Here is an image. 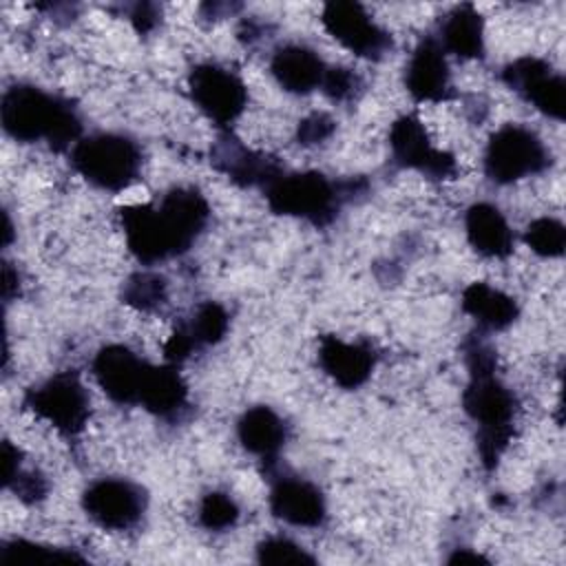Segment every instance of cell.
<instances>
[{
	"instance_id": "obj_1",
	"label": "cell",
	"mask_w": 566,
	"mask_h": 566,
	"mask_svg": "<svg viewBox=\"0 0 566 566\" xmlns=\"http://www.w3.org/2000/svg\"><path fill=\"white\" fill-rule=\"evenodd\" d=\"M210 203L197 186H172L157 201L117 208L128 252L142 265L186 254L210 226Z\"/></svg>"
},
{
	"instance_id": "obj_2",
	"label": "cell",
	"mask_w": 566,
	"mask_h": 566,
	"mask_svg": "<svg viewBox=\"0 0 566 566\" xmlns=\"http://www.w3.org/2000/svg\"><path fill=\"white\" fill-rule=\"evenodd\" d=\"M462 354L469 369L460 398L462 409L475 424L480 462L486 471H493L513 440L517 398L497 376V354L480 334L464 338Z\"/></svg>"
},
{
	"instance_id": "obj_3",
	"label": "cell",
	"mask_w": 566,
	"mask_h": 566,
	"mask_svg": "<svg viewBox=\"0 0 566 566\" xmlns=\"http://www.w3.org/2000/svg\"><path fill=\"white\" fill-rule=\"evenodd\" d=\"M0 124L18 144L44 142L53 153H69L84 137L77 106L29 82H15L2 93Z\"/></svg>"
},
{
	"instance_id": "obj_4",
	"label": "cell",
	"mask_w": 566,
	"mask_h": 566,
	"mask_svg": "<svg viewBox=\"0 0 566 566\" xmlns=\"http://www.w3.org/2000/svg\"><path fill=\"white\" fill-rule=\"evenodd\" d=\"M369 188L367 179H329L318 170H283L268 188L263 197L268 208L279 217L301 219L314 228H327L340 214L347 201L365 195Z\"/></svg>"
},
{
	"instance_id": "obj_5",
	"label": "cell",
	"mask_w": 566,
	"mask_h": 566,
	"mask_svg": "<svg viewBox=\"0 0 566 566\" xmlns=\"http://www.w3.org/2000/svg\"><path fill=\"white\" fill-rule=\"evenodd\" d=\"M69 164L88 186L117 195L139 181L144 153L139 142L126 133L97 130L75 142Z\"/></svg>"
},
{
	"instance_id": "obj_6",
	"label": "cell",
	"mask_w": 566,
	"mask_h": 566,
	"mask_svg": "<svg viewBox=\"0 0 566 566\" xmlns=\"http://www.w3.org/2000/svg\"><path fill=\"white\" fill-rule=\"evenodd\" d=\"M551 164L553 153L546 142L537 130L517 122H509L491 133L482 155L484 177L495 186H511L526 177L542 175Z\"/></svg>"
},
{
	"instance_id": "obj_7",
	"label": "cell",
	"mask_w": 566,
	"mask_h": 566,
	"mask_svg": "<svg viewBox=\"0 0 566 566\" xmlns=\"http://www.w3.org/2000/svg\"><path fill=\"white\" fill-rule=\"evenodd\" d=\"M22 407L69 440L82 436L91 418V396L75 369L55 371L29 387Z\"/></svg>"
},
{
	"instance_id": "obj_8",
	"label": "cell",
	"mask_w": 566,
	"mask_h": 566,
	"mask_svg": "<svg viewBox=\"0 0 566 566\" xmlns=\"http://www.w3.org/2000/svg\"><path fill=\"white\" fill-rule=\"evenodd\" d=\"M186 84L190 102L219 133L232 130L250 99L245 82L228 66L210 60L195 64L188 71Z\"/></svg>"
},
{
	"instance_id": "obj_9",
	"label": "cell",
	"mask_w": 566,
	"mask_h": 566,
	"mask_svg": "<svg viewBox=\"0 0 566 566\" xmlns=\"http://www.w3.org/2000/svg\"><path fill=\"white\" fill-rule=\"evenodd\" d=\"M80 504L86 517L99 528L124 533L144 520L148 491L128 478H99L82 491Z\"/></svg>"
},
{
	"instance_id": "obj_10",
	"label": "cell",
	"mask_w": 566,
	"mask_h": 566,
	"mask_svg": "<svg viewBox=\"0 0 566 566\" xmlns=\"http://www.w3.org/2000/svg\"><path fill=\"white\" fill-rule=\"evenodd\" d=\"M323 29L356 57L380 62L394 51V38L382 29L369 11L354 0H334L323 4Z\"/></svg>"
},
{
	"instance_id": "obj_11",
	"label": "cell",
	"mask_w": 566,
	"mask_h": 566,
	"mask_svg": "<svg viewBox=\"0 0 566 566\" xmlns=\"http://www.w3.org/2000/svg\"><path fill=\"white\" fill-rule=\"evenodd\" d=\"M389 153L396 166L416 170L431 181L458 177V161L449 150L436 148L416 113L396 117L389 126Z\"/></svg>"
},
{
	"instance_id": "obj_12",
	"label": "cell",
	"mask_w": 566,
	"mask_h": 566,
	"mask_svg": "<svg viewBox=\"0 0 566 566\" xmlns=\"http://www.w3.org/2000/svg\"><path fill=\"white\" fill-rule=\"evenodd\" d=\"M502 82L542 115L562 122L566 115V80L555 66L537 55H520L500 71Z\"/></svg>"
},
{
	"instance_id": "obj_13",
	"label": "cell",
	"mask_w": 566,
	"mask_h": 566,
	"mask_svg": "<svg viewBox=\"0 0 566 566\" xmlns=\"http://www.w3.org/2000/svg\"><path fill=\"white\" fill-rule=\"evenodd\" d=\"M270 482L268 506L270 513L296 528H318L327 520V502L323 491L294 473L281 471V464L265 473Z\"/></svg>"
},
{
	"instance_id": "obj_14",
	"label": "cell",
	"mask_w": 566,
	"mask_h": 566,
	"mask_svg": "<svg viewBox=\"0 0 566 566\" xmlns=\"http://www.w3.org/2000/svg\"><path fill=\"white\" fill-rule=\"evenodd\" d=\"M150 363L124 343H108L91 360V374L104 396L119 407H137Z\"/></svg>"
},
{
	"instance_id": "obj_15",
	"label": "cell",
	"mask_w": 566,
	"mask_h": 566,
	"mask_svg": "<svg viewBox=\"0 0 566 566\" xmlns=\"http://www.w3.org/2000/svg\"><path fill=\"white\" fill-rule=\"evenodd\" d=\"M402 84L418 104H442L455 97L449 55L433 33L422 35L405 64Z\"/></svg>"
},
{
	"instance_id": "obj_16",
	"label": "cell",
	"mask_w": 566,
	"mask_h": 566,
	"mask_svg": "<svg viewBox=\"0 0 566 566\" xmlns=\"http://www.w3.org/2000/svg\"><path fill=\"white\" fill-rule=\"evenodd\" d=\"M210 164L239 188H268L285 166L270 153L245 146L232 130L219 133L210 146Z\"/></svg>"
},
{
	"instance_id": "obj_17",
	"label": "cell",
	"mask_w": 566,
	"mask_h": 566,
	"mask_svg": "<svg viewBox=\"0 0 566 566\" xmlns=\"http://www.w3.org/2000/svg\"><path fill=\"white\" fill-rule=\"evenodd\" d=\"M237 440L243 451L259 458L265 475L281 464V451L290 440V424L272 407L252 405L237 420Z\"/></svg>"
},
{
	"instance_id": "obj_18",
	"label": "cell",
	"mask_w": 566,
	"mask_h": 566,
	"mask_svg": "<svg viewBox=\"0 0 566 566\" xmlns=\"http://www.w3.org/2000/svg\"><path fill=\"white\" fill-rule=\"evenodd\" d=\"M316 358L323 374L347 391L363 387L371 378L378 363V354L371 343H347L334 334L321 336Z\"/></svg>"
},
{
	"instance_id": "obj_19",
	"label": "cell",
	"mask_w": 566,
	"mask_h": 566,
	"mask_svg": "<svg viewBox=\"0 0 566 566\" xmlns=\"http://www.w3.org/2000/svg\"><path fill=\"white\" fill-rule=\"evenodd\" d=\"M327 62L305 42H285L270 55V75L290 95H312L321 91Z\"/></svg>"
},
{
	"instance_id": "obj_20",
	"label": "cell",
	"mask_w": 566,
	"mask_h": 566,
	"mask_svg": "<svg viewBox=\"0 0 566 566\" xmlns=\"http://www.w3.org/2000/svg\"><path fill=\"white\" fill-rule=\"evenodd\" d=\"M464 234L471 250L484 259H506L513 254L515 234L495 203H471L464 212Z\"/></svg>"
},
{
	"instance_id": "obj_21",
	"label": "cell",
	"mask_w": 566,
	"mask_h": 566,
	"mask_svg": "<svg viewBox=\"0 0 566 566\" xmlns=\"http://www.w3.org/2000/svg\"><path fill=\"white\" fill-rule=\"evenodd\" d=\"M433 35L447 55H453L458 60L484 57V18L471 2L451 7L440 18L438 31Z\"/></svg>"
},
{
	"instance_id": "obj_22",
	"label": "cell",
	"mask_w": 566,
	"mask_h": 566,
	"mask_svg": "<svg viewBox=\"0 0 566 566\" xmlns=\"http://www.w3.org/2000/svg\"><path fill=\"white\" fill-rule=\"evenodd\" d=\"M137 407L146 409L148 413L161 420H181L188 411V385L179 367L170 363H150Z\"/></svg>"
},
{
	"instance_id": "obj_23",
	"label": "cell",
	"mask_w": 566,
	"mask_h": 566,
	"mask_svg": "<svg viewBox=\"0 0 566 566\" xmlns=\"http://www.w3.org/2000/svg\"><path fill=\"white\" fill-rule=\"evenodd\" d=\"M460 307L475 321L478 332H502L520 318L517 301L484 281H473L462 290Z\"/></svg>"
},
{
	"instance_id": "obj_24",
	"label": "cell",
	"mask_w": 566,
	"mask_h": 566,
	"mask_svg": "<svg viewBox=\"0 0 566 566\" xmlns=\"http://www.w3.org/2000/svg\"><path fill=\"white\" fill-rule=\"evenodd\" d=\"M2 482L22 504H40L51 489L40 469L24 464L22 451L11 440H2Z\"/></svg>"
},
{
	"instance_id": "obj_25",
	"label": "cell",
	"mask_w": 566,
	"mask_h": 566,
	"mask_svg": "<svg viewBox=\"0 0 566 566\" xmlns=\"http://www.w3.org/2000/svg\"><path fill=\"white\" fill-rule=\"evenodd\" d=\"M119 298L142 314H157L168 305V281L159 272L137 270L122 283Z\"/></svg>"
},
{
	"instance_id": "obj_26",
	"label": "cell",
	"mask_w": 566,
	"mask_h": 566,
	"mask_svg": "<svg viewBox=\"0 0 566 566\" xmlns=\"http://www.w3.org/2000/svg\"><path fill=\"white\" fill-rule=\"evenodd\" d=\"M181 325L195 340L197 349H203L219 345L226 338L230 329V314L221 303L203 301L192 310L188 321H181Z\"/></svg>"
},
{
	"instance_id": "obj_27",
	"label": "cell",
	"mask_w": 566,
	"mask_h": 566,
	"mask_svg": "<svg viewBox=\"0 0 566 566\" xmlns=\"http://www.w3.org/2000/svg\"><path fill=\"white\" fill-rule=\"evenodd\" d=\"M0 559L2 562H86L73 548L51 546L24 537H11L0 544Z\"/></svg>"
},
{
	"instance_id": "obj_28",
	"label": "cell",
	"mask_w": 566,
	"mask_h": 566,
	"mask_svg": "<svg viewBox=\"0 0 566 566\" xmlns=\"http://www.w3.org/2000/svg\"><path fill=\"white\" fill-rule=\"evenodd\" d=\"M528 250L542 259H559L566 252V226L555 217L533 219L522 234Z\"/></svg>"
},
{
	"instance_id": "obj_29",
	"label": "cell",
	"mask_w": 566,
	"mask_h": 566,
	"mask_svg": "<svg viewBox=\"0 0 566 566\" xmlns=\"http://www.w3.org/2000/svg\"><path fill=\"white\" fill-rule=\"evenodd\" d=\"M241 509L226 491H208L197 509V522L208 533H226L239 524Z\"/></svg>"
},
{
	"instance_id": "obj_30",
	"label": "cell",
	"mask_w": 566,
	"mask_h": 566,
	"mask_svg": "<svg viewBox=\"0 0 566 566\" xmlns=\"http://www.w3.org/2000/svg\"><path fill=\"white\" fill-rule=\"evenodd\" d=\"M254 559L263 566H285V564H316V557L298 542L285 535H268L254 546Z\"/></svg>"
},
{
	"instance_id": "obj_31",
	"label": "cell",
	"mask_w": 566,
	"mask_h": 566,
	"mask_svg": "<svg viewBox=\"0 0 566 566\" xmlns=\"http://www.w3.org/2000/svg\"><path fill=\"white\" fill-rule=\"evenodd\" d=\"M365 88L363 77L349 66H327L321 93L334 104L354 102Z\"/></svg>"
},
{
	"instance_id": "obj_32",
	"label": "cell",
	"mask_w": 566,
	"mask_h": 566,
	"mask_svg": "<svg viewBox=\"0 0 566 566\" xmlns=\"http://www.w3.org/2000/svg\"><path fill=\"white\" fill-rule=\"evenodd\" d=\"M336 133V119L325 111H312L296 126V142L305 148L325 144Z\"/></svg>"
},
{
	"instance_id": "obj_33",
	"label": "cell",
	"mask_w": 566,
	"mask_h": 566,
	"mask_svg": "<svg viewBox=\"0 0 566 566\" xmlns=\"http://www.w3.org/2000/svg\"><path fill=\"white\" fill-rule=\"evenodd\" d=\"M124 15L139 35L153 33L161 22V9L150 2H135L124 7Z\"/></svg>"
},
{
	"instance_id": "obj_34",
	"label": "cell",
	"mask_w": 566,
	"mask_h": 566,
	"mask_svg": "<svg viewBox=\"0 0 566 566\" xmlns=\"http://www.w3.org/2000/svg\"><path fill=\"white\" fill-rule=\"evenodd\" d=\"M2 296L4 301H11L13 294H18V272H13V268L9 263H4V274H2Z\"/></svg>"
},
{
	"instance_id": "obj_35",
	"label": "cell",
	"mask_w": 566,
	"mask_h": 566,
	"mask_svg": "<svg viewBox=\"0 0 566 566\" xmlns=\"http://www.w3.org/2000/svg\"><path fill=\"white\" fill-rule=\"evenodd\" d=\"M447 562L449 564H475V562H486V559L480 553H471L469 548H455Z\"/></svg>"
}]
</instances>
